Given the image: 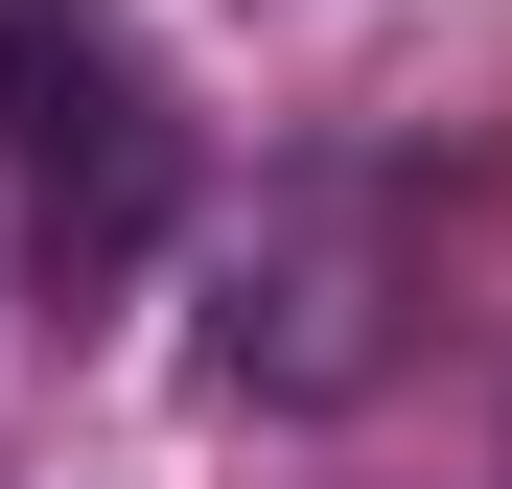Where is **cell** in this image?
<instances>
[{
	"mask_svg": "<svg viewBox=\"0 0 512 489\" xmlns=\"http://www.w3.org/2000/svg\"><path fill=\"white\" fill-rule=\"evenodd\" d=\"M396 303H419V210H396V163H373V140H303V163H256V210L210 233V326H187V373L256 396V420H350V396L396 373Z\"/></svg>",
	"mask_w": 512,
	"mask_h": 489,
	"instance_id": "obj_1",
	"label": "cell"
},
{
	"mask_svg": "<svg viewBox=\"0 0 512 489\" xmlns=\"http://www.w3.org/2000/svg\"><path fill=\"white\" fill-rule=\"evenodd\" d=\"M0 140H24V233H47L70 303L187 233V117H163L117 0H0Z\"/></svg>",
	"mask_w": 512,
	"mask_h": 489,
	"instance_id": "obj_2",
	"label": "cell"
}]
</instances>
